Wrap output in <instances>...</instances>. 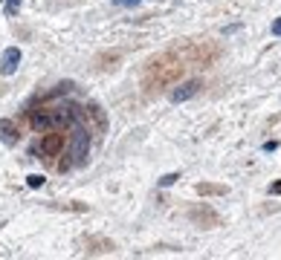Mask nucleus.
<instances>
[{"label": "nucleus", "mask_w": 281, "mask_h": 260, "mask_svg": "<svg viewBox=\"0 0 281 260\" xmlns=\"http://www.w3.org/2000/svg\"><path fill=\"white\" fill-rule=\"evenodd\" d=\"M113 3H116V6H139L142 0H113Z\"/></svg>", "instance_id": "12"}, {"label": "nucleus", "mask_w": 281, "mask_h": 260, "mask_svg": "<svg viewBox=\"0 0 281 260\" xmlns=\"http://www.w3.org/2000/svg\"><path fill=\"white\" fill-rule=\"evenodd\" d=\"M18 67H21V49H18V47H9L6 52H3L0 72H3V75H15V72H18Z\"/></svg>", "instance_id": "3"}, {"label": "nucleus", "mask_w": 281, "mask_h": 260, "mask_svg": "<svg viewBox=\"0 0 281 260\" xmlns=\"http://www.w3.org/2000/svg\"><path fill=\"white\" fill-rule=\"evenodd\" d=\"M197 194H218V197H223V194H226V188H223V185H209V182H200V185H197Z\"/></svg>", "instance_id": "7"}, {"label": "nucleus", "mask_w": 281, "mask_h": 260, "mask_svg": "<svg viewBox=\"0 0 281 260\" xmlns=\"http://www.w3.org/2000/svg\"><path fill=\"white\" fill-rule=\"evenodd\" d=\"M269 194H272V197H281V182H272V185H269Z\"/></svg>", "instance_id": "11"}, {"label": "nucleus", "mask_w": 281, "mask_h": 260, "mask_svg": "<svg viewBox=\"0 0 281 260\" xmlns=\"http://www.w3.org/2000/svg\"><path fill=\"white\" fill-rule=\"evenodd\" d=\"M26 182H29V188H41V185H44V177H41V174H29Z\"/></svg>", "instance_id": "9"}, {"label": "nucleus", "mask_w": 281, "mask_h": 260, "mask_svg": "<svg viewBox=\"0 0 281 260\" xmlns=\"http://www.w3.org/2000/svg\"><path fill=\"white\" fill-rule=\"evenodd\" d=\"M177 179H180V174H165V177H160V188H168V185H174Z\"/></svg>", "instance_id": "8"}, {"label": "nucleus", "mask_w": 281, "mask_h": 260, "mask_svg": "<svg viewBox=\"0 0 281 260\" xmlns=\"http://www.w3.org/2000/svg\"><path fill=\"white\" fill-rule=\"evenodd\" d=\"M70 156H73V165H84L87 156H90V133L79 124H73L70 133Z\"/></svg>", "instance_id": "1"}, {"label": "nucleus", "mask_w": 281, "mask_h": 260, "mask_svg": "<svg viewBox=\"0 0 281 260\" xmlns=\"http://www.w3.org/2000/svg\"><path fill=\"white\" fill-rule=\"evenodd\" d=\"M0 3H3V0H0Z\"/></svg>", "instance_id": "14"}, {"label": "nucleus", "mask_w": 281, "mask_h": 260, "mask_svg": "<svg viewBox=\"0 0 281 260\" xmlns=\"http://www.w3.org/2000/svg\"><path fill=\"white\" fill-rule=\"evenodd\" d=\"M197 93H200V81H186V84H180L177 90H171V101L180 104V101H188L191 95H197Z\"/></svg>", "instance_id": "4"}, {"label": "nucleus", "mask_w": 281, "mask_h": 260, "mask_svg": "<svg viewBox=\"0 0 281 260\" xmlns=\"http://www.w3.org/2000/svg\"><path fill=\"white\" fill-rule=\"evenodd\" d=\"M38 151L44 156H58L61 151H64V136L61 133H44V139H41V145H38Z\"/></svg>", "instance_id": "2"}, {"label": "nucleus", "mask_w": 281, "mask_h": 260, "mask_svg": "<svg viewBox=\"0 0 281 260\" xmlns=\"http://www.w3.org/2000/svg\"><path fill=\"white\" fill-rule=\"evenodd\" d=\"M272 35H278V38H281V18L275 21V24H272Z\"/></svg>", "instance_id": "13"}, {"label": "nucleus", "mask_w": 281, "mask_h": 260, "mask_svg": "<svg viewBox=\"0 0 281 260\" xmlns=\"http://www.w3.org/2000/svg\"><path fill=\"white\" fill-rule=\"evenodd\" d=\"M32 127L35 130H52V116H49V110H35V113H32Z\"/></svg>", "instance_id": "6"}, {"label": "nucleus", "mask_w": 281, "mask_h": 260, "mask_svg": "<svg viewBox=\"0 0 281 260\" xmlns=\"http://www.w3.org/2000/svg\"><path fill=\"white\" fill-rule=\"evenodd\" d=\"M21 9V0H6V15H15Z\"/></svg>", "instance_id": "10"}, {"label": "nucleus", "mask_w": 281, "mask_h": 260, "mask_svg": "<svg viewBox=\"0 0 281 260\" xmlns=\"http://www.w3.org/2000/svg\"><path fill=\"white\" fill-rule=\"evenodd\" d=\"M0 142L3 145H18V127H15L12 118H0Z\"/></svg>", "instance_id": "5"}]
</instances>
